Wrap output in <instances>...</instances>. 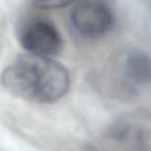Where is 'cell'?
<instances>
[{
	"instance_id": "obj_1",
	"label": "cell",
	"mask_w": 151,
	"mask_h": 151,
	"mask_svg": "<svg viewBox=\"0 0 151 151\" xmlns=\"http://www.w3.org/2000/svg\"><path fill=\"white\" fill-rule=\"evenodd\" d=\"M4 88L29 102L52 104L68 93L70 75L67 68L50 57L22 54L4 69Z\"/></svg>"
},
{
	"instance_id": "obj_2",
	"label": "cell",
	"mask_w": 151,
	"mask_h": 151,
	"mask_svg": "<svg viewBox=\"0 0 151 151\" xmlns=\"http://www.w3.org/2000/svg\"><path fill=\"white\" fill-rule=\"evenodd\" d=\"M74 30L86 39H99L115 26L116 14L112 0H81L70 14Z\"/></svg>"
},
{
	"instance_id": "obj_3",
	"label": "cell",
	"mask_w": 151,
	"mask_h": 151,
	"mask_svg": "<svg viewBox=\"0 0 151 151\" xmlns=\"http://www.w3.org/2000/svg\"><path fill=\"white\" fill-rule=\"evenodd\" d=\"M19 40L28 52L52 57L63 47V38L56 25L46 19H33L22 27Z\"/></svg>"
},
{
	"instance_id": "obj_4",
	"label": "cell",
	"mask_w": 151,
	"mask_h": 151,
	"mask_svg": "<svg viewBox=\"0 0 151 151\" xmlns=\"http://www.w3.org/2000/svg\"><path fill=\"white\" fill-rule=\"evenodd\" d=\"M118 76L127 91L139 93L151 88V56L140 50L127 52L118 63Z\"/></svg>"
},
{
	"instance_id": "obj_5",
	"label": "cell",
	"mask_w": 151,
	"mask_h": 151,
	"mask_svg": "<svg viewBox=\"0 0 151 151\" xmlns=\"http://www.w3.org/2000/svg\"><path fill=\"white\" fill-rule=\"evenodd\" d=\"M76 1L78 0H33V4L40 9H58Z\"/></svg>"
},
{
	"instance_id": "obj_6",
	"label": "cell",
	"mask_w": 151,
	"mask_h": 151,
	"mask_svg": "<svg viewBox=\"0 0 151 151\" xmlns=\"http://www.w3.org/2000/svg\"><path fill=\"white\" fill-rule=\"evenodd\" d=\"M84 151H90V150H84Z\"/></svg>"
}]
</instances>
